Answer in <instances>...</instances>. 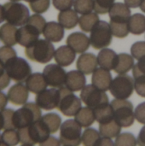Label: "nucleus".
Returning <instances> with one entry per match:
<instances>
[{"instance_id":"1","label":"nucleus","mask_w":145,"mask_h":146,"mask_svg":"<svg viewBox=\"0 0 145 146\" xmlns=\"http://www.w3.org/2000/svg\"><path fill=\"white\" fill-rule=\"evenodd\" d=\"M42 117L40 108L36 103H26L21 109L15 110L13 115V124L15 129L26 127L39 121Z\"/></svg>"},{"instance_id":"2","label":"nucleus","mask_w":145,"mask_h":146,"mask_svg":"<svg viewBox=\"0 0 145 146\" xmlns=\"http://www.w3.org/2000/svg\"><path fill=\"white\" fill-rule=\"evenodd\" d=\"M55 47L47 39H38L33 44L25 50V54L28 59L38 63H47L50 62L55 55Z\"/></svg>"},{"instance_id":"3","label":"nucleus","mask_w":145,"mask_h":146,"mask_svg":"<svg viewBox=\"0 0 145 146\" xmlns=\"http://www.w3.org/2000/svg\"><path fill=\"white\" fill-rule=\"evenodd\" d=\"M18 133L20 136V143L30 145L42 143L47 139L50 134L48 128L40 120L26 127L18 129Z\"/></svg>"},{"instance_id":"4","label":"nucleus","mask_w":145,"mask_h":146,"mask_svg":"<svg viewBox=\"0 0 145 146\" xmlns=\"http://www.w3.org/2000/svg\"><path fill=\"white\" fill-rule=\"evenodd\" d=\"M115 121L121 127H129L133 125L135 120L133 104L126 99H114L110 103Z\"/></svg>"},{"instance_id":"5","label":"nucleus","mask_w":145,"mask_h":146,"mask_svg":"<svg viewBox=\"0 0 145 146\" xmlns=\"http://www.w3.org/2000/svg\"><path fill=\"white\" fill-rule=\"evenodd\" d=\"M59 101L57 109L65 116L72 117L79 112L82 108L81 99L78 98L73 92L68 89L66 86H62L58 89Z\"/></svg>"},{"instance_id":"6","label":"nucleus","mask_w":145,"mask_h":146,"mask_svg":"<svg viewBox=\"0 0 145 146\" xmlns=\"http://www.w3.org/2000/svg\"><path fill=\"white\" fill-rule=\"evenodd\" d=\"M60 142L63 146H79L82 143V127L73 119L62 123Z\"/></svg>"},{"instance_id":"7","label":"nucleus","mask_w":145,"mask_h":146,"mask_svg":"<svg viewBox=\"0 0 145 146\" xmlns=\"http://www.w3.org/2000/svg\"><path fill=\"white\" fill-rule=\"evenodd\" d=\"M5 71L9 77L19 83L26 81L32 74V68L29 63L21 57H13L4 64Z\"/></svg>"},{"instance_id":"8","label":"nucleus","mask_w":145,"mask_h":146,"mask_svg":"<svg viewBox=\"0 0 145 146\" xmlns=\"http://www.w3.org/2000/svg\"><path fill=\"white\" fill-rule=\"evenodd\" d=\"M5 20L8 23L14 26H24L29 17V10L27 7L18 2H9L3 5Z\"/></svg>"},{"instance_id":"9","label":"nucleus","mask_w":145,"mask_h":146,"mask_svg":"<svg viewBox=\"0 0 145 146\" xmlns=\"http://www.w3.org/2000/svg\"><path fill=\"white\" fill-rule=\"evenodd\" d=\"M112 38L110 25L105 21H99L91 32V45L96 50L104 49L111 44Z\"/></svg>"},{"instance_id":"10","label":"nucleus","mask_w":145,"mask_h":146,"mask_svg":"<svg viewBox=\"0 0 145 146\" xmlns=\"http://www.w3.org/2000/svg\"><path fill=\"white\" fill-rule=\"evenodd\" d=\"M81 101L89 108L96 110L109 104L106 92L97 88L95 86L86 85L80 92Z\"/></svg>"},{"instance_id":"11","label":"nucleus","mask_w":145,"mask_h":146,"mask_svg":"<svg viewBox=\"0 0 145 146\" xmlns=\"http://www.w3.org/2000/svg\"><path fill=\"white\" fill-rule=\"evenodd\" d=\"M134 79L128 74H119L111 83L109 91L117 99L129 98L134 91Z\"/></svg>"},{"instance_id":"12","label":"nucleus","mask_w":145,"mask_h":146,"mask_svg":"<svg viewBox=\"0 0 145 146\" xmlns=\"http://www.w3.org/2000/svg\"><path fill=\"white\" fill-rule=\"evenodd\" d=\"M43 74L48 86L53 88H61L65 86L67 73L62 66L49 64L44 68Z\"/></svg>"},{"instance_id":"13","label":"nucleus","mask_w":145,"mask_h":146,"mask_svg":"<svg viewBox=\"0 0 145 146\" xmlns=\"http://www.w3.org/2000/svg\"><path fill=\"white\" fill-rule=\"evenodd\" d=\"M59 101V92L56 88L45 89L37 94L35 102L37 105L44 110H51L57 108Z\"/></svg>"},{"instance_id":"14","label":"nucleus","mask_w":145,"mask_h":146,"mask_svg":"<svg viewBox=\"0 0 145 146\" xmlns=\"http://www.w3.org/2000/svg\"><path fill=\"white\" fill-rule=\"evenodd\" d=\"M41 33L31 25L26 23L17 30L16 40L17 43L24 47H28L33 44L38 39Z\"/></svg>"},{"instance_id":"15","label":"nucleus","mask_w":145,"mask_h":146,"mask_svg":"<svg viewBox=\"0 0 145 146\" xmlns=\"http://www.w3.org/2000/svg\"><path fill=\"white\" fill-rule=\"evenodd\" d=\"M67 44L71 47L76 53H85L91 44L90 38L81 32H75L68 35Z\"/></svg>"},{"instance_id":"16","label":"nucleus","mask_w":145,"mask_h":146,"mask_svg":"<svg viewBox=\"0 0 145 146\" xmlns=\"http://www.w3.org/2000/svg\"><path fill=\"white\" fill-rule=\"evenodd\" d=\"M9 101L14 105H24L29 97V90L26 85L17 83L12 86L8 91L7 94Z\"/></svg>"},{"instance_id":"17","label":"nucleus","mask_w":145,"mask_h":146,"mask_svg":"<svg viewBox=\"0 0 145 146\" xmlns=\"http://www.w3.org/2000/svg\"><path fill=\"white\" fill-rule=\"evenodd\" d=\"M97 56L93 53H82L76 62L77 69L84 74H93L97 68Z\"/></svg>"},{"instance_id":"18","label":"nucleus","mask_w":145,"mask_h":146,"mask_svg":"<svg viewBox=\"0 0 145 146\" xmlns=\"http://www.w3.org/2000/svg\"><path fill=\"white\" fill-rule=\"evenodd\" d=\"M112 80L113 79L110 71L103 68H97L91 77L92 85L104 92L109 90Z\"/></svg>"},{"instance_id":"19","label":"nucleus","mask_w":145,"mask_h":146,"mask_svg":"<svg viewBox=\"0 0 145 146\" xmlns=\"http://www.w3.org/2000/svg\"><path fill=\"white\" fill-rule=\"evenodd\" d=\"M85 74L79 70H71L67 73L65 86L72 92L81 91L86 85Z\"/></svg>"},{"instance_id":"20","label":"nucleus","mask_w":145,"mask_h":146,"mask_svg":"<svg viewBox=\"0 0 145 146\" xmlns=\"http://www.w3.org/2000/svg\"><path fill=\"white\" fill-rule=\"evenodd\" d=\"M76 52L68 44L58 47L56 50L54 55L56 62L62 67L70 66L74 62Z\"/></svg>"},{"instance_id":"21","label":"nucleus","mask_w":145,"mask_h":146,"mask_svg":"<svg viewBox=\"0 0 145 146\" xmlns=\"http://www.w3.org/2000/svg\"><path fill=\"white\" fill-rule=\"evenodd\" d=\"M43 35L45 39L50 42H60L64 37V27L59 22H47L44 28Z\"/></svg>"},{"instance_id":"22","label":"nucleus","mask_w":145,"mask_h":146,"mask_svg":"<svg viewBox=\"0 0 145 146\" xmlns=\"http://www.w3.org/2000/svg\"><path fill=\"white\" fill-rule=\"evenodd\" d=\"M26 86L31 92L34 94H38L44 91L48 86L44 76L41 73H33L25 81Z\"/></svg>"},{"instance_id":"23","label":"nucleus","mask_w":145,"mask_h":146,"mask_svg":"<svg viewBox=\"0 0 145 146\" xmlns=\"http://www.w3.org/2000/svg\"><path fill=\"white\" fill-rule=\"evenodd\" d=\"M110 21H129L131 9L123 3H115L109 12Z\"/></svg>"},{"instance_id":"24","label":"nucleus","mask_w":145,"mask_h":146,"mask_svg":"<svg viewBox=\"0 0 145 146\" xmlns=\"http://www.w3.org/2000/svg\"><path fill=\"white\" fill-rule=\"evenodd\" d=\"M116 59H117V54L115 53V51L108 48L102 49L97 55L98 65H100L101 68H105L107 70L114 69L115 66Z\"/></svg>"},{"instance_id":"25","label":"nucleus","mask_w":145,"mask_h":146,"mask_svg":"<svg viewBox=\"0 0 145 146\" xmlns=\"http://www.w3.org/2000/svg\"><path fill=\"white\" fill-rule=\"evenodd\" d=\"M58 22L66 29H73L79 23V17L74 9L62 10L58 14Z\"/></svg>"},{"instance_id":"26","label":"nucleus","mask_w":145,"mask_h":146,"mask_svg":"<svg viewBox=\"0 0 145 146\" xmlns=\"http://www.w3.org/2000/svg\"><path fill=\"white\" fill-rule=\"evenodd\" d=\"M134 67V58L127 53H120L117 55V59L114 70L119 74H125Z\"/></svg>"},{"instance_id":"27","label":"nucleus","mask_w":145,"mask_h":146,"mask_svg":"<svg viewBox=\"0 0 145 146\" xmlns=\"http://www.w3.org/2000/svg\"><path fill=\"white\" fill-rule=\"evenodd\" d=\"M17 28L15 26L9 23H5L0 27V40L5 44L13 46L17 43L16 33Z\"/></svg>"},{"instance_id":"28","label":"nucleus","mask_w":145,"mask_h":146,"mask_svg":"<svg viewBox=\"0 0 145 146\" xmlns=\"http://www.w3.org/2000/svg\"><path fill=\"white\" fill-rule=\"evenodd\" d=\"M74 120L82 127H89L91 126L96 121L94 110L89 107H82L79 112L75 115Z\"/></svg>"},{"instance_id":"29","label":"nucleus","mask_w":145,"mask_h":146,"mask_svg":"<svg viewBox=\"0 0 145 146\" xmlns=\"http://www.w3.org/2000/svg\"><path fill=\"white\" fill-rule=\"evenodd\" d=\"M121 132V127L114 120L99 124V133L102 137L109 138V139H114L116 138Z\"/></svg>"},{"instance_id":"30","label":"nucleus","mask_w":145,"mask_h":146,"mask_svg":"<svg viewBox=\"0 0 145 146\" xmlns=\"http://www.w3.org/2000/svg\"><path fill=\"white\" fill-rule=\"evenodd\" d=\"M130 33L135 35L143 34L145 32V15L140 13L132 15L129 19Z\"/></svg>"},{"instance_id":"31","label":"nucleus","mask_w":145,"mask_h":146,"mask_svg":"<svg viewBox=\"0 0 145 146\" xmlns=\"http://www.w3.org/2000/svg\"><path fill=\"white\" fill-rule=\"evenodd\" d=\"M99 16L96 12H91L88 14L82 15L79 19V25L82 31L85 33H90L93 27L98 23Z\"/></svg>"},{"instance_id":"32","label":"nucleus","mask_w":145,"mask_h":146,"mask_svg":"<svg viewBox=\"0 0 145 146\" xmlns=\"http://www.w3.org/2000/svg\"><path fill=\"white\" fill-rule=\"evenodd\" d=\"M40 121L44 124L50 133H56L62 125V118L56 113L45 114L41 117Z\"/></svg>"},{"instance_id":"33","label":"nucleus","mask_w":145,"mask_h":146,"mask_svg":"<svg viewBox=\"0 0 145 146\" xmlns=\"http://www.w3.org/2000/svg\"><path fill=\"white\" fill-rule=\"evenodd\" d=\"M94 110L95 118L96 121L99 124L109 122L112 120H114V112L113 108L110 104H108L106 105H103L100 108H97Z\"/></svg>"},{"instance_id":"34","label":"nucleus","mask_w":145,"mask_h":146,"mask_svg":"<svg viewBox=\"0 0 145 146\" xmlns=\"http://www.w3.org/2000/svg\"><path fill=\"white\" fill-rule=\"evenodd\" d=\"M110 27L111 31L113 33V36L119 38H126L129 33V21H110Z\"/></svg>"},{"instance_id":"35","label":"nucleus","mask_w":145,"mask_h":146,"mask_svg":"<svg viewBox=\"0 0 145 146\" xmlns=\"http://www.w3.org/2000/svg\"><path fill=\"white\" fill-rule=\"evenodd\" d=\"M101 138V134L95 128H86L82 133V144L84 146H94Z\"/></svg>"},{"instance_id":"36","label":"nucleus","mask_w":145,"mask_h":146,"mask_svg":"<svg viewBox=\"0 0 145 146\" xmlns=\"http://www.w3.org/2000/svg\"><path fill=\"white\" fill-rule=\"evenodd\" d=\"M1 140L8 146H16L20 143V136L17 129H7L1 135Z\"/></svg>"},{"instance_id":"37","label":"nucleus","mask_w":145,"mask_h":146,"mask_svg":"<svg viewBox=\"0 0 145 146\" xmlns=\"http://www.w3.org/2000/svg\"><path fill=\"white\" fill-rule=\"evenodd\" d=\"M138 140L136 137L128 132L120 133L115 141V146H137Z\"/></svg>"},{"instance_id":"38","label":"nucleus","mask_w":145,"mask_h":146,"mask_svg":"<svg viewBox=\"0 0 145 146\" xmlns=\"http://www.w3.org/2000/svg\"><path fill=\"white\" fill-rule=\"evenodd\" d=\"M74 10L81 15L88 14L94 10V0H74Z\"/></svg>"},{"instance_id":"39","label":"nucleus","mask_w":145,"mask_h":146,"mask_svg":"<svg viewBox=\"0 0 145 146\" xmlns=\"http://www.w3.org/2000/svg\"><path fill=\"white\" fill-rule=\"evenodd\" d=\"M115 0H94V10L97 14H106L109 12Z\"/></svg>"},{"instance_id":"40","label":"nucleus","mask_w":145,"mask_h":146,"mask_svg":"<svg viewBox=\"0 0 145 146\" xmlns=\"http://www.w3.org/2000/svg\"><path fill=\"white\" fill-rule=\"evenodd\" d=\"M26 23L31 25L34 28H36L40 33H43L44 28L47 22L42 15H40L39 14H34L29 17Z\"/></svg>"},{"instance_id":"41","label":"nucleus","mask_w":145,"mask_h":146,"mask_svg":"<svg viewBox=\"0 0 145 146\" xmlns=\"http://www.w3.org/2000/svg\"><path fill=\"white\" fill-rule=\"evenodd\" d=\"M32 10L37 14H42L48 10L50 5V0H32L29 3Z\"/></svg>"},{"instance_id":"42","label":"nucleus","mask_w":145,"mask_h":146,"mask_svg":"<svg viewBox=\"0 0 145 146\" xmlns=\"http://www.w3.org/2000/svg\"><path fill=\"white\" fill-rule=\"evenodd\" d=\"M130 50L133 58L138 61L145 58V41L135 42L132 45Z\"/></svg>"},{"instance_id":"43","label":"nucleus","mask_w":145,"mask_h":146,"mask_svg":"<svg viewBox=\"0 0 145 146\" xmlns=\"http://www.w3.org/2000/svg\"><path fill=\"white\" fill-rule=\"evenodd\" d=\"M1 113L3 121V129H15L13 124V115L15 110L12 109H3V110H1Z\"/></svg>"},{"instance_id":"44","label":"nucleus","mask_w":145,"mask_h":146,"mask_svg":"<svg viewBox=\"0 0 145 146\" xmlns=\"http://www.w3.org/2000/svg\"><path fill=\"white\" fill-rule=\"evenodd\" d=\"M16 51L9 45H3L0 47V62L5 64L9 59L15 57Z\"/></svg>"},{"instance_id":"45","label":"nucleus","mask_w":145,"mask_h":146,"mask_svg":"<svg viewBox=\"0 0 145 146\" xmlns=\"http://www.w3.org/2000/svg\"><path fill=\"white\" fill-rule=\"evenodd\" d=\"M134 88L138 95L145 98V76H138L134 78Z\"/></svg>"},{"instance_id":"46","label":"nucleus","mask_w":145,"mask_h":146,"mask_svg":"<svg viewBox=\"0 0 145 146\" xmlns=\"http://www.w3.org/2000/svg\"><path fill=\"white\" fill-rule=\"evenodd\" d=\"M10 78L7 74L4 64L0 62V91L5 89L9 85Z\"/></svg>"},{"instance_id":"47","label":"nucleus","mask_w":145,"mask_h":146,"mask_svg":"<svg viewBox=\"0 0 145 146\" xmlns=\"http://www.w3.org/2000/svg\"><path fill=\"white\" fill-rule=\"evenodd\" d=\"M54 7L62 11L71 9V7L73 5L74 0H52Z\"/></svg>"},{"instance_id":"48","label":"nucleus","mask_w":145,"mask_h":146,"mask_svg":"<svg viewBox=\"0 0 145 146\" xmlns=\"http://www.w3.org/2000/svg\"><path fill=\"white\" fill-rule=\"evenodd\" d=\"M135 119L141 124L145 125V102L139 104L134 110Z\"/></svg>"},{"instance_id":"49","label":"nucleus","mask_w":145,"mask_h":146,"mask_svg":"<svg viewBox=\"0 0 145 146\" xmlns=\"http://www.w3.org/2000/svg\"><path fill=\"white\" fill-rule=\"evenodd\" d=\"M132 74L133 77L138 76H145V58L139 60L138 63H136L132 68Z\"/></svg>"},{"instance_id":"50","label":"nucleus","mask_w":145,"mask_h":146,"mask_svg":"<svg viewBox=\"0 0 145 146\" xmlns=\"http://www.w3.org/2000/svg\"><path fill=\"white\" fill-rule=\"evenodd\" d=\"M60 139H56L54 136H50L47 139L39 144V146H61Z\"/></svg>"},{"instance_id":"51","label":"nucleus","mask_w":145,"mask_h":146,"mask_svg":"<svg viewBox=\"0 0 145 146\" xmlns=\"http://www.w3.org/2000/svg\"><path fill=\"white\" fill-rule=\"evenodd\" d=\"M94 146H115V143L113 142L112 139L102 137L97 141Z\"/></svg>"},{"instance_id":"52","label":"nucleus","mask_w":145,"mask_h":146,"mask_svg":"<svg viewBox=\"0 0 145 146\" xmlns=\"http://www.w3.org/2000/svg\"><path fill=\"white\" fill-rule=\"evenodd\" d=\"M137 140H138V145L145 146V125L141 128Z\"/></svg>"},{"instance_id":"53","label":"nucleus","mask_w":145,"mask_h":146,"mask_svg":"<svg viewBox=\"0 0 145 146\" xmlns=\"http://www.w3.org/2000/svg\"><path fill=\"white\" fill-rule=\"evenodd\" d=\"M8 97L3 92L0 91V111L3 110V109H5L6 105H7V103H8Z\"/></svg>"},{"instance_id":"54","label":"nucleus","mask_w":145,"mask_h":146,"mask_svg":"<svg viewBox=\"0 0 145 146\" xmlns=\"http://www.w3.org/2000/svg\"><path fill=\"white\" fill-rule=\"evenodd\" d=\"M125 3L129 8H138L142 3L143 0H124Z\"/></svg>"},{"instance_id":"55","label":"nucleus","mask_w":145,"mask_h":146,"mask_svg":"<svg viewBox=\"0 0 145 146\" xmlns=\"http://www.w3.org/2000/svg\"><path fill=\"white\" fill-rule=\"evenodd\" d=\"M5 20V15H4V8L3 5L0 4V23H2Z\"/></svg>"},{"instance_id":"56","label":"nucleus","mask_w":145,"mask_h":146,"mask_svg":"<svg viewBox=\"0 0 145 146\" xmlns=\"http://www.w3.org/2000/svg\"><path fill=\"white\" fill-rule=\"evenodd\" d=\"M3 129V116H2V113L0 111V130Z\"/></svg>"},{"instance_id":"57","label":"nucleus","mask_w":145,"mask_h":146,"mask_svg":"<svg viewBox=\"0 0 145 146\" xmlns=\"http://www.w3.org/2000/svg\"><path fill=\"white\" fill-rule=\"evenodd\" d=\"M139 7H140L141 10L145 13V0H143V2H142V3L140 4V6H139Z\"/></svg>"},{"instance_id":"58","label":"nucleus","mask_w":145,"mask_h":146,"mask_svg":"<svg viewBox=\"0 0 145 146\" xmlns=\"http://www.w3.org/2000/svg\"><path fill=\"white\" fill-rule=\"evenodd\" d=\"M0 146H8L7 145H5L2 140H0Z\"/></svg>"},{"instance_id":"59","label":"nucleus","mask_w":145,"mask_h":146,"mask_svg":"<svg viewBox=\"0 0 145 146\" xmlns=\"http://www.w3.org/2000/svg\"><path fill=\"white\" fill-rule=\"evenodd\" d=\"M11 2H19V1H21V0H10Z\"/></svg>"},{"instance_id":"60","label":"nucleus","mask_w":145,"mask_h":146,"mask_svg":"<svg viewBox=\"0 0 145 146\" xmlns=\"http://www.w3.org/2000/svg\"><path fill=\"white\" fill-rule=\"evenodd\" d=\"M24 1H26V2H28V3H30V2H32V0H24Z\"/></svg>"},{"instance_id":"61","label":"nucleus","mask_w":145,"mask_h":146,"mask_svg":"<svg viewBox=\"0 0 145 146\" xmlns=\"http://www.w3.org/2000/svg\"><path fill=\"white\" fill-rule=\"evenodd\" d=\"M21 146H33V145H22Z\"/></svg>"},{"instance_id":"62","label":"nucleus","mask_w":145,"mask_h":146,"mask_svg":"<svg viewBox=\"0 0 145 146\" xmlns=\"http://www.w3.org/2000/svg\"><path fill=\"white\" fill-rule=\"evenodd\" d=\"M0 140H1V134H0Z\"/></svg>"}]
</instances>
